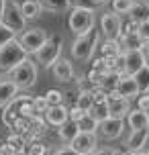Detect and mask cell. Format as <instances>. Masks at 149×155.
Returning <instances> with one entry per match:
<instances>
[{"mask_svg":"<svg viewBox=\"0 0 149 155\" xmlns=\"http://www.w3.org/2000/svg\"><path fill=\"white\" fill-rule=\"evenodd\" d=\"M98 45H100V31L94 27L92 31L84 33V35H78V37L74 39V43L70 47V53L76 61L86 63L94 57Z\"/></svg>","mask_w":149,"mask_h":155,"instance_id":"cell-1","label":"cell"},{"mask_svg":"<svg viewBox=\"0 0 149 155\" xmlns=\"http://www.w3.org/2000/svg\"><path fill=\"white\" fill-rule=\"evenodd\" d=\"M6 78L12 82V84L18 88V90H29L37 84V78H39V68L37 63L33 61L31 57H27L23 63H18L12 71H8Z\"/></svg>","mask_w":149,"mask_h":155,"instance_id":"cell-2","label":"cell"},{"mask_svg":"<svg viewBox=\"0 0 149 155\" xmlns=\"http://www.w3.org/2000/svg\"><path fill=\"white\" fill-rule=\"evenodd\" d=\"M61 51H63V39H61V35H49L47 43L33 55V57H35L33 61L37 63V65H41V68L49 70V68H53L55 61L61 57Z\"/></svg>","mask_w":149,"mask_h":155,"instance_id":"cell-3","label":"cell"},{"mask_svg":"<svg viewBox=\"0 0 149 155\" xmlns=\"http://www.w3.org/2000/svg\"><path fill=\"white\" fill-rule=\"evenodd\" d=\"M68 27L76 37L92 31L96 27V10H92V8H70Z\"/></svg>","mask_w":149,"mask_h":155,"instance_id":"cell-4","label":"cell"},{"mask_svg":"<svg viewBox=\"0 0 149 155\" xmlns=\"http://www.w3.org/2000/svg\"><path fill=\"white\" fill-rule=\"evenodd\" d=\"M27 57H29V53L23 49V45L18 43V39L12 41V43H8V45H4V47H0V74L6 76L8 71H12Z\"/></svg>","mask_w":149,"mask_h":155,"instance_id":"cell-5","label":"cell"},{"mask_svg":"<svg viewBox=\"0 0 149 155\" xmlns=\"http://www.w3.org/2000/svg\"><path fill=\"white\" fill-rule=\"evenodd\" d=\"M16 39H18V43L23 45V49L29 53V57H31V55H35L41 47L47 43L49 33L45 31L43 27H31V29H25Z\"/></svg>","mask_w":149,"mask_h":155,"instance_id":"cell-6","label":"cell"},{"mask_svg":"<svg viewBox=\"0 0 149 155\" xmlns=\"http://www.w3.org/2000/svg\"><path fill=\"white\" fill-rule=\"evenodd\" d=\"M0 23H4L8 29L12 33H16V37H18V35L27 29V21H25L23 12H21V2L6 0V10H4V16H2Z\"/></svg>","mask_w":149,"mask_h":155,"instance_id":"cell-7","label":"cell"},{"mask_svg":"<svg viewBox=\"0 0 149 155\" xmlns=\"http://www.w3.org/2000/svg\"><path fill=\"white\" fill-rule=\"evenodd\" d=\"M123 33V21L112 10H104L100 15V37L104 39H118Z\"/></svg>","mask_w":149,"mask_h":155,"instance_id":"cell-8","label":"cell"},{"mask_svg":"<svg viewBox=\"0 0 149 155\" xmlns=\"http://www.w3.org/2000/svg\"><path fill=\"white\" fill-rule=\"evenodd\" d=\"M125 120L123 118H112V116H108V118H104V120H100L98 123V137L100 139H106V141H114L118 139L121 135H123V131H125Z\"/></svg>","mask_w":149,"mask_h":155,"instance_id":"cell-9","label":"cell"},{"mask_svg":"<svg viewBox=\"0 0 149 155\" xmlns=\"http://www.w3.org/2000/svg\"><path fill=\"white\" fill-rule=\"evenodd\" d=\"M70 147L80 155H90L98 147V135L96 133H78L70 141Z\"/></svg>","mask_w":149,"mask_h":155,"instance_id":"cell-10","label":"cell"},{"mask_svg":"<svg viewBox=\"0 0 149 155\" xmlns=\"http://www.w3.org/2000/svg\"><path fill=\"white\" fill-rule=\"evenodd\" d=\"M108 116L112 118H123L125 120L127 114L131 112V100H125V98H121L117 94V90H112L108 94Z\"/></svg>","mask_w":149,"mask_h":155,"instance_id":"cell-11","label":"cell"},{"mask_svg":"<svg viewBox=\"0 0 149 155\" xmlns=\"http://www.w3.org/2000/svg\"><path fill=\"white\" fill-rule=\"evenodd\" d=\"M51 74H53V78L57 80V82L68 84V82H71V80L76 78V68H74L71 59H68V57L61 55V57L55 61V65L51 68Z\"/></svg>","mask_w":149,"mask_h":155,"instance_id":"cell-12","label":"cell"},{"mask_svg":"<svg viewBox=\"0 0 149 155\" xmlns=\"http://www.w3.org/2000/svg\"><path fill=\"white\" fill-rule=\"evenodd\" d=\"M43 118H45L47 127H55V129H59L61 124H65L68 120H70V108H68L65 104L49 106L47 112L43 114Z\"/></svg>","mask_w":149,"mask_h":155,"instance_id":"cell-13","label":"cell"},{"mask_svg":"<svg viewBox=\"0 0 149 155\" xmlns=\"http://www.w3.org/2000/svg\"><path fill=\"white\" fill-rule=\"evenodd\" d=\"M117 94L125 100H135L141 92H139V86H137L133 76H123L117 84Z\"/></svg>","mask_w":149,"mask_h":155,"instance_id":"cell-14","label":"cell"},{"mask_svg":"<svg viewBox=\"0 0 149 155\" xmlns=\"http://www.w3.org/2000/svg\"><path fill=\"white\" fill-rule=\"evenodd\" d=\"M123 53H125V76H135L141 68L147 65L143 51H123Z\"/></svg>","mask_w":149,"mask_h":155,"instance_id":"cell-15","label":"cell"},{"mask_svg":"<svg viewBox=\"0 0 149 155\" xmlns=\"http://www.w3.org/2000/svg\"><path fill=\"white\" fill-rule=\"evenodd\" d=\"M125 124L131 131H145V129H149V112H143L139 108H131V112L125 118Z\"/></svg>","mask_w":149,"mask_h":155,"instance_id":"cell-16","label":"cell"},{"mask_svg":"<svg viewBox=\"0 0 149 155\" xmlns=\"http://www.w3.org/2000/svg\"><path fill=\"white\" fill-rule=\"evenodd\" d=\"M147 141H149V129H145V131H131L129 137L125 139V149L127 151H145Z\"/></svg>","mask_w":149,"mask_h":155,"instance_id":"cell-17","label":"cell"},{"mask_svg":"<svg viewBox=\"0 0 149 155\" xmlns=\"http://www.w3.org/2000/svg\"><path fill=\"white\" fill-rule=\"evenodd\" d=\"M18 92H21V90H18V88H16L6 76L2 78V80H0V108L8 106V104L18 96Z\"/></svg>","mask_w":149,"mask_h":155,"instance_id":"cell-18","label":"cell"},{"mask_svg":"<svg viewBox=\"0 0 149 155\" xmlns=\"http://www.w3.org/2000/svg\"><path fill=\"white\" fill-rule=\"evenodd\" d=\"M129 21L141 25V23H147L149 21V2L147 0H135L133 8L129 12Z\"/></svg>","mask_w":149,"mask_h":155,"instance_id":"cell-19","label":"cell"},{"mask_svg":"<svg viewBox=\"0 0 149 155\" xmlns=\"http://www.w3.org/2000/svg\"><path fill=\"white\" fill-rule=\"evenodd\" d=\"M15 106H16V114L18 118H29L31 120L35 116V110H33V96H16L15 98Z\"/></svg>","mask_w":149,"mask_h":155,"instance_id":"cell-20","label":"cell"},{"mask_svg":"<svg viewBox=\"0 0 149 155\" xmlns=\"http://www.w3.org/2000/svg\"><path fill=\"white\" fill-rule=\"evenodd\" d=\"M21 12H23L25 21L27 23H31V21H37L43 12V6H41L39 0H25L21 2Z\"/></svg>","mask_w":149,"mask_h":155,"instance_id":"cell-21","label":"cell"},{"mask_svg":"<svg viewBox=\"0 0 149 155\" xmlns=\"http://www.w3.org/2000/svg\"><path fill=\"white\" fill-rule=\"evenodd\" d=\"M118 43L123 47V51H143V49H145V43H143V39L139 37V33L121 35V37H118Z\"/></svg>","mask_w":149,"mask_h":155,"instance_id":"cell-22","label":"cell"},{"mask_svg":"<svg viewBox=\"0 0 149 155\" xmlns=\"http://www.w3.org/2000/svg\"><path fill=\"white\" fill-rule=\"evenodd\" d=\"M98 47H100V57H117L123 53L118 39H104V41H100Z\"/></svg>","mask_w":149,"mask_h":155,"instance_id":"cell-23","label":"cell"},{"mask_svg":"<svg viewBox=\"0 0 149 155\" xmlns=\"http://www.w3.org/2000/svg\"><path fill=\"white\" fill-rule=\"evenodd\" d=\"M121 74H117V71H106V74H102V80H100V90H104L106 94H110L112 90H117V84L118 80H121Z\"/></svg>","mask_w":149,"mask_h":155,"instance_id":"cell-24","label":"cell"},{"mask_svg":"<svg viewBox=\"0 0 149 155\" xmlns=\"http://www.w3.org/2000/svg\"><path fill=\"white\" fill-rule=\"evenodd\" d=\"M43 10L49 12H65L71 8V0H39Z\"/></svg>","mask_w":149,"mask_h":155,"instance_id":"cell-25","label":"cell"},{"mask_svg":"<svg viewBox=\"0 0 149 155\" xmlns=\"http://www.w3.org/2000/svg\"><path fill=\"white\" fill-rule=\"evenodd\" d=\"M76 106L82 108L84 112H90V110H92L94 100H92V92H90V88H80L78 98H76Z\"/></svg>","mask_w":149,"mask_h":155,"instance_id":"cell-26","label":"cell"},{"mask_svg":"<svg viewBox=\"0 0 149 155\" xmlns=\"http://www.w3.org/2000/svg\"><path fill=\"white\" fill-rule=\"evenodd\" d=\"M76 135H78V127H76L74 123H70V120L57 129V137H59V141L65 143V145H70V141L74 139Z\"/></svg>","mask_w":149,"mask_h":155,"instance_id":"cell-27","label":"cell"},{"mask_svg":"<svg viewBox=\"0 0 149 155\" xmlns=\"http://www.w3.org/2000/svg\"><path fill=\"white\" fill-rule=\"evenodd\" d=\"M76 127H78V133H98V120L90 112L80 123H76Z\"/></svg>","mask_w":149,"mask_h":155,"instance_id":"cell-28","label":"cell"},{"mask_svg":"<svg viewBox=\"0 0 149 155\" xmlns=\"http://www.w3.org/2000/svg\"><path fill=\"white\" fill-rule=\"evenodd\" d=\"M4 143H8L10 147L15 149L16 153H21V151H27V137H23V135H15V133H8L6 135V141Z\"/></svg>","mask_w":149,"mask_h":155,"instance_id":"cell-29","label":"cell"},{"mask_svg":"<svg viewBox=\"0 0 149 155\" xmlns=\"http://www.w3.org/2000/svg\"><path fill=\"white\" fill-rule=\"evenodd\" d=\"M133 78H135V82H137V86H139V92L147 94L149 92V65L141 68V70L137 71Z\"/></svg>","mask_w":149,"mask_h":155,"instance_id":"cell-30","label":"cell"},{"mask_svg":"<svg viewBox=\"0 0 149 155\" xmlns=\"http://www.w3.org/2000/svg\"><path fill=\"white\" fill-rule=\"evenodd\" d=\"M135 0H110V10L114 12V15H129L131 12V8H133Z\"/></svg>","mask_w":149,"mask_h":155,"instance_id":"cell-31","label":"cell"},{"mask_svg":"<svg viewBox=\"0 0 149 155\" xmlns=\"http://www.w3.org/2000/svg\"><path fill=\"white\" fill-rule=\"evenodd\" d=\"M16 118H18V114H16V106H15V100H12L8 106H4V108H2V124L10 129V127L15 124Z\"/></svg>","mask_w":149,"mask_h":155,"instance_id":"cell-32","label":"cell"},{"mask_svg":"<svg viewBox=\"0 0 149 155\" xmlns=\"http://www.w3.org/2000/svg\"><path fill=\"white\" fill-rule=\"evenodd\" d=\"M45 96V100H47L49 106H57V104H65L63 102V92L61 90H57V88H49L47 92L43 94Z\"/></svg>","mask_w":149,"mask_h":155,"instance_id":"cell-33","label":"cell"},{"mask_svg":"<svg viewBox=\"0 0 149 155\" xmlns=\"http://www.w3.org/2000/svg\"><path fill=\"white\" fill-rule=\"evenodd\" d=\"M12 41H16V33H12L4 23H0V47L8 45V43H12Z\"/></svg>","mask_w":149,"mask_h":155,"instance_id":"cell-34","label":"cell"},{"mask_svg":"<svg viewBox=\"0 0 149 155\" xmlns=\"http://www.w3.org/2000/svg\"><path fill=\"white\" fill-rule=\"evenodd\" d=\"M10 133L27 137V135H29V118H16L15 124L10 127Z\"/></svg>","mask_w":149,"mask_h":155,"instance_id":"cell-35","label":"cell"},{"mask_svg":"<svg viewBox=\"0 0 149 155\" xmlns=\"http://www.w3.org/2000/svg\"><path fill=\"white\" fill-rule=\"evenodd\" d=\"M49 108L47 100H45V96H33V110H35V114H45Z\"/></svg>","mask_w":149,"mask_h":155,"instance_id":"cell-36","label":"cell"},{"mask_svg":"<svg viewBox=\"0 0 149 155\" xmlns=\"http://www.w3.org/2000/svg\"><path fill=\"white\" fill-rule=\"evenodd\" d=\"M90 114L94 116L98 123L104 120V118H108V104H94L92 110H90Z\"/></svg>","mask_w":149,"mask_h":155,"instance_id":"cell-37","label":"cell"},{"mask_svg":"<svg viewBox=\"0 0 149 155\" xmlns=\"http://www.w3.org/2000/svg\"><path fill=\"white\" fill-rule=\"evenodd\" d=\"M27 153L29 155H47L49 153V149H47V145H43V143H29L27 145Z\"/></svg>","mask_w":149,"mask_h":155,"instance_id":"cell-38","label":"cell"},{"mask_svg":"<svg viewBox=\"0 0 149 155\" xmlns=\"http://www.w3.org/2000/svg\"><path fill=\"white\" fill-rule=\"evenodd\" d=\"M90 92H92V100L94 104H106L108 102V94L100 90V88H90Z\"/></svg>","mask_w":149,"mask_h":155,"instance_id":"cell-39","label":"cell"},{"mask_svg":"<svg viewBox=\"0 0 149 155\" xmlns=\"http://www.w3.org/2000/svg\"><path fill=\"white\" fill-rule=\"evenodd\" d=\"M86 114H88V112H84L82 108H78V106H71V108H70V123H74V124L80 123V120H82Z\"/></svg>","mask_w":149,"mask_h":155,"instance_id":"cell-40","label":"cell"},{"mask_svg":"<svg viewBox=\"0 0 149 155\" xmlns=\"http://www.w3.org/2000/svg\"><path fill=\"white\" fill-rule=\"evenodd\" d=\"M137 108L143 110V112H149V92L137 96Z\"/></svg>","mask_w":149,"mask_h":155,"instance_id":"cell-41","label":"cell"},{"mask_svg":"<svg viewBox=\"0 0 149 155\" xmlns=\"http://www.w3.org/2000/svg\"><path fill=\"white\" fill-rule=\"evenodd\" d=\"M139 37L143 39V43H145V45H149V21L147 23H141L139 25Z\"/></svg>","mask_w":149,"mask_h":155,"instance_id":"cell-42","label":"cell"},{"mask_svg":"<svg viewBox=\"0 0 149 155\" xmlns=\"http://www.w3.org/2000/svg\"><path fill=\"white\" fill-rule=\"evenodd\" d=\"M71 8H92V10H96L92 0H71Z\"/></svg>","mask_w":149,"mask_h":155,"instance_id":"cell-43","label":"cell"},{"mask_svg":"<svg viewBox=\"0 0 149 155\" xmlns=\"http://www.w3.org/2000/svg\"><path fill=\"white\" fill-rule=\"evenodd\" d=\"M139 31V25L133 23V21H129L127 25H123V33L121 35H131V33H137Z\"/></svg>","mask_w":149,"mask_h":155,"instance_id":"cell-44","label":"cell"},{"mask_svg":"<svg viewBox=\"0 0 149 155\" xmlns=\"http://www.w3.org/2000/svg\"><path fill=\"white\" fill-rule=\"evenodd\" d=\"M53 155H80V153H76L70 145H61V147H57L53 151Z\"/></svg>","mask_w":149,"mask_h":155,"instance_id":"cell-45","label":"cell"},{"mask_svg":"<svg viewBox=\"0 0 149 155\" xmlns=\"http://www.w3.org/2000/svg\"><path fill=\"white\" fill-rule=\"evenodd\" d=\"M90 155H114V147H96Z\"/></svg>","mask_w":149,"mask_h":155,"instance_id":"cell-46","label":"cell"},{"mask_svg":"<svg viewBox=\"0 0 149 155\" xmlns=\"http://www.w3.org/2000/svg\"><path fill=\"white\" fill-rule=\"evenodd\" d=\"M0 155H16V151L8 143H0Z\"/></svg>","mask_w":149,"mask_h":155,"instance_id":"cell-47","label":"cell"},{"mask_svg":"<svg viewBox=\"0 0 149 155\" xmlns=\"http://www.w3.org/2000/svg\"><path fill=\"white\" fill-rule=\"evenodd\" d=\"M92 4H94V8H102L106 4H110V0H92Z\"/></svg>","mask_w":149,"mask_h":155,"instance_id":"cell-48","label":"cell"},{"mask_svg":"<svg viewBox=\"0 0 149 155\" xmlns=\"http://www.w3.org/2000/svg\"><path fill=\"white\" fill-rule=\"evenodd\" d=\"M4 10H6V0H0V21L4 16Z\"/></svg>","mask_w":149,"mask_h":155,"instance_id":"cell-49","label":"cell"},{"mask_svg":"<svg viewBox=\"0 0 149 155\" xmlns=\"http://www.w3.org/2000/svg\"><path fill=\"white\" fill-rule=\"evenodd\" d=\"M143 55H145V63L149 65V45H145V49H143Z\"/></svg>","mask_w":149,"mask_h":155,"instance_id":"cell-50","label":"cell"},{"mask_svg":"<svg viewBox=\"0 0 149 155\" xmlns=\"http://www.w3.org/2000/svg\"><path fill=\"white\" fill-rule=\"evenodd\" d=\"M125 155H145V151H125Z\"/></svg>","mask_w":149,"mask_h":155,"instance_id":"cell-51","label":"cell"},{"mask_svg":"<svg viewBox=\"0 0 149 155\" xmlns=\"http://www.w3.org/2000/svg\"><path fill=\"white\" fill-rule=\"evenodd\" d=\"M114 155H125V151H121V149H114Z\"/></svg>","mask_w":149,"mask_h":155,"instance_id":"cell-52","label":"cell"},{"mask_svg":"<svg viewBox=\"0 0 149 155\" xmlns=\"http://www.w3.org/2000/svg\"><path fill=\"white\" fill-rule=\"evenodd\" d=\"M16 155H29V153H27V151H21V153H16Z\"/></svg>","mask_w":149,"mask_h":155,"instance_id":"cell-53","label":"cell"},{"mask_svg":"<svg viewBox=\"0 0 149 155\" xmlns=\"http://www.w3.org/2000/svg\"><path fill=\"white\" fill-rule=\"evenodd\" d=\"M145 155H149V149H147V151H145Z\"/></svg>","mask_w":149,"mask_h":155,"instance_id":"cell-54","label":"cell"},{"mask_svg":"<svg viewBox=\"0 0 149 155\" xmlns=\"http://www.w3.org/2000/svg\"><path fill=\"white\" fill-rule=\"evenodd\" d=\"M2 78H4V76H2V74H0V80H2Z\"/></svg>","mask_w":149,"mask_h":155,"instance_id":"cell-55","label":"cell"},{"mask_svg":"<svg viewBox=\"0 0 149 155\" xmlns=\"http://www.w3.org/2000/svg\"><path fill=\"white\" fill-rule=\"evenodd\" d=\"M47 155H53V153H47Z\"/></svg>","mask_w":149,"mask_h":155,"instance_id":"cell-56","label":"cell"}]
</instances>
